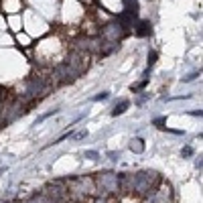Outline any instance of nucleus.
Returning <instances> with one entry per match:
<instances>
[{
    "instance_id": "1",
    "label": "nucleus",
    "mask_w": 203,
    "mask_h": 203,
    "mask_svg": "<svg viewBox=\"0 0 203 203\" xmlns=\"http://www.w3.org/2000/svg\"><path fill=\"white\" fill-rule=\"evenodd\" d=\"M93 183H96V197L110 199L120 193V175L118 173H96L93 175Z\"/></svg>"
},
{
    "instance_id": "2",
    "label": "nucleus",
    "mask_w": 203,
    "mask_h": 203,
    "mask_svg": "<svg viewBox=\"0 0 203 203\" xmlns=\"http://www.w3.org/2000/svg\"><path fill=\"white\" fill-rule=\"evenodd\" d=\"M63 63L67 65V69L73 75V79H77L79 75H83V73L87 71V67H89V53L79 51V49H73Z\"/></svg>"
},
{
    "instance_id": "3",
    "label": "nucleus",
    "mask_w": 203,
    "mask_h": 203,
    "mask_svg": "<svg viewBox=\"0 0 203 203\" xmlns=\"http://www.w3.org/2000/svg\"><path fill=\"white\" fill-rule=\"evenodd\" d=\"M47 89V81L43 77H29L27 79V89H24L23 97H37Z\"/></svg>"
},
{
    "instance_id": "4",
    "label": "nucleus",
    "mask_w": 203,
    "mask_h": 203,
    "mask_svg": "<svg viewBox=\"0 0 203 203\" xmlns=\"http://www.w3.org/2000/svg\"><path fill=\"white\" fill-rule=\"evenodd\" d=\"M124 31H122V27L118 23H112L108 24V27H104L102 29V37H104V41L106 43H120V39L124 37Z\"/></svg>"
},
{
    "instance_id": "5",
    "label": "nucleus",
    "mask_w": 203,
    "mask_h": 203,
    "mask_svg": "<svg viewBox=\"0 0 203 203\" xmlns=\"http://www.w3.org/2000/svg\"><path fill=\"white\" fill-rule=\"evenodd\" d=\"M136 35H138V37H146V35H150V23H148V20H142V23L138 24Z\"/></svg>"
},
{
    "instance_id": "6",
    "label": "nucleus",
    "mask_w": 203,
    "mask_h": 203,
    "mask_svg": "<svg viewBox=\"0 0 203 203\" xmlns=\"http://www.w3.org/2000/svg\"><path fill=\"white\" fill-rule=\"evenodd\" d=\"M128 106H130V102H128V100H122L120 104L112 110V116H120V114H124V112L128 110Z\"/></svg>"
},
{
    "instance_id": "7",
    "label": "nucleus",
    "mask_w": 203,
    "mask_h": 203,
    "mask_svg": "<svg viewBox=\"0 0 203 203\" xmlns=\"http://www.w3.org/2000/svg\"><path fill=\"white\" fill-rule=\"evenodd\" d=\"M130 150H132V152H136V155L144 152V142H142L140 138H134V140L130 142Z\"/></svg>"
},
{
    "instance_id": "8",
    "label": "nucleus",
    "mask_w": 203,
    "mask_h": 203,
    "mask_svg": "<svg viewBox=\"0 0 203 203\" xmlns=\"http://www.w3.org/2000/svg\"><path fill=\"white\" fill-rule=\"evenodd\" d=\"M110 199H112V197H110ZM110 199H104V197H89L85 203H112Z\"/></svg>"
},
{
    "instance_id": "9",
    "label": "nucleus",
    "mask_w": 203,
    "mask_h": 203,
    "mask_svg": "<svg viewBox=\"0 0 203 203\" xmlns=\"http://www.w3.org/2000/svg\"><path fill=\"white\" fill-rule=\"evenodd\" d=\"M155 61H156V51H150V53H148V65H150V67L155 65Z\"/></svg>"
},
{
    "instance_id": "10",
    "label": "nucleus",
    "mask_w": 203,
    "mask_h": 203,
    "mask_svg": "<svg viewBox=\"0 0 203 203\" xmlns=\"http://www.w3.org/2000/svg\"><path fill=\"white\" fill-rule=\"evenodd\" d=\"M85 136H87V130H81V132H77V134H73V138H75V140H81Z\"/></svg>"
},
{
    "instance_id": "11",
    "label": "nucleus",
    "mask_w": 203,
    "mask_h": 203,
    "mask_svg": "<svg viewBox=\"0 0 203 203\" xmlns=\"http://www.w3.org/2000/svg\"><path fill=\"white\" fill-rule=\"evenodd\" d=\"M108 96H110V93H108V92H102L100 96H96V97H93V100H96V102H100V100H108Z\"/></svg>"
},
{
    "instance_id": "12",
    "label": "nucleus",
    "mask_w": 203,
    "mask_h": 203,
    "mask_svg": "<svg viewBox=\"0 0 203 203\" xmlns=\"http://www.w3.org/2000/svg\"><path fill=\"white\" fill-rule=\"evenodd\" d=\"M85 156H89L92 160H97V156H100V155H97V152H93V150H89V152H85Z\"/></svg>"
},
{
    "instance_id": "13",
    "label": "nucleus",
    "mask_w": 203,
    "mask_h": 203,
    "mask_svg": "<svg viewBox=\"0 0 203 203\" xmlns=\"http://www.w3.org/2000/svg\"><path fill=\"white\" fill-rule=\"evenodd\" d=\"M108 156H112V160H118L120 159V152H108Z\"/></svg>"
},
{
    "instance_id": "14",
    "label": "nucleus",
    "mask_w": 203,
    "mask_h": 203,
    "mask_svg": "<svg viewBox=\"0 0 203 203\" xmlns=\"http://www.w3.org/2000/svg\"><path fill=\"white\" fill-rule=\"evenodd\" d=\"M189 155H191V148L187 146V148H183V156H189Z\"/></svg>"
}]
</instances>
